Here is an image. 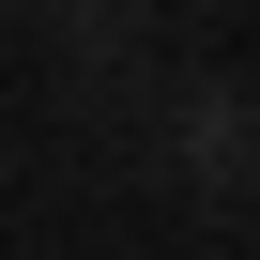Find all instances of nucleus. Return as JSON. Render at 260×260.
I'll return each mask as SVG.
<instances>
[{"label":"nucleus","mask_w":260,"mask_h":260,"mask_svg":"<svg viewBox=\"0 0 260 260\" xmlns=\"http://www.w3.org/2000/svg\"><path fill=\"white\" fill-rule=\"evenodd\" d=\"M184 138H199V184H245V153H260V122H245V107H199Z\"/></svg>","instance_id":"1"},{"label":"nucleus","mask_w":260,"mask_h":260,"mask_svg":"<svg viewBox=\"0 0 260 260\" xmlns=\"http://www.w3.org/2000/svg\"><path fill=\"white\" fill-rule=\"evenodd\" d=\"M0 16H16V0H0Z\"/></svg>","instance_id":"2"}]
</instances>
